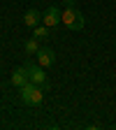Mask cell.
<instances>
[{"label": "cell", "instance_id": "8", "mask_svg": "<svg viewBox=\"0 0 116 130\" xmlns=\"http://www.w3.org/2000/svg\"><path fill=\"white\" fill-rule=\"evenodd\" d=\"M40 40L37 37H32V40H26V44H23V51L28 54V56H37V51H40Z\"/></svg>", "mask_w": 116, "mask_h": 130}, {"label": "cell", "instance_id": "1", "mask_svg": "<svg viewBox=\"0 0 116 130\" xmlns=\"http://www.w3.org/2000/svg\"><path fill=\"white\" fill-rule=\"evenodd\" d=\"M19 95H21V102L28 105V107H37L42 105L44 100V88L37 86V84H32V81H28V84H23L19 88Z\"/></svg>", "mask_w": 116, "mask_h": 130}, {"label": "cell", "instance_id": "6", "mask_svg": "<svg viewBox=\"0 0 116 130\" xmlns=\"http://www.w3.org/2000/svg\"><path fill=\"white\" fill-rule=\"evenodd\" d=\"M9 81H12V86H16V88H21L23 84H28V72H26V68L21 65V68H16L14 72H12V77H9Z\"/></svg>", "mask_w": 116, "mask_h": 130}, {"label": "cell", "instance_id": "9", "mask_svg": "<svg viewBox=\"0 0 116 130\" xmlns=\"http://www.w3.org/2000/svg\"><path fill=\"white\" fill-rule=\"evenodd\" d=\"M49 32H51V28L44 26V23H40V26L32 28V37H37V40H46V37H49Z\"/></svg>", "mask_w": 116, "mask_h": 130}, {"label": "cell", "instance_id": "3", "mask_svg": "<svg viewBox=\"0 0 116 130\" xmlns=\"http://www.w3.org/2000/svg\"><path fill=\"white\" fill-rule=\"evenodd\" d=\"M23 68H26L28 79L32 81V84H37L42 88H49V79H46V70L44 68H40V65H35V63H26Z\"/></svg>", "mask_w": 116, "mask_h": 130}, {"label": "cell", "instance_id": "4", "mask_svg": "<svg viewBox=\"0 0 116 130\" xmlns=\"http://www.w3.org/2000/svg\"><path fill=\"white\" fill-rule=\"evenodd\" d=\"M60 9L56 7V5H51V7H46L44 12H42V23L44 26H49V28H54V26H58L60 23Z\"/></svg>", "mask_w": 116, "mask_h": 130}, {"label": "cell", "instance_id": "2", "mask_svg": "<svg viewBox=\"0 0 116 130\" xmlns=\"http://www.w3.org/2000/svg\"><path fill=\"white\" fill-rule=\"evenodd\" d=\"M60 23H65V28L70 30H84V14H81L74 5H65L63 14H60Z\"/></svg>", "mask_w": 116, "mask_h": 130}, {"label": "cell", "instance_id": "5", "mask_svg": "<svg viewBox=\"0 0 116 130\" xmlns=\"http://www.w3.org/2000/svg\"><path fill=\"white\" fill-rule=\"evenodd\" d=\"M56 63V54H54V49H49V46H42L40 51H37V65L40 68H51V65Z\"/></svg>", "mask_w": 116, "mask_h": 130}, {"label": "cell", "instance_id": "10", "mask_svg": "<svg viewBox=\"0 0 116 130\" xmlns=\"http://www.w3.org/2000/svg\"><path fill=\"white\" fill-rule=\"evenodd\" d=\"M63 3H65V5H74V0H63Z\"/></svg>", "mask_w": 116, "mask_h": 130}, {"label": "cell", "instance_id": "7", "mask_svg": "<svg viewBox=\"0 0 116 130\" xmlns=\"http://www.w3.org/2000/svg\"><path fill=\"white\" fill-rule=\"evenodd\" d=\"M40 21H42V14H40L37 9H28V12L23 14V23H26L28 28H35V26H40Z\"/></svg>", "mask_w": 116, "mask_h": 130}]
</instances>
